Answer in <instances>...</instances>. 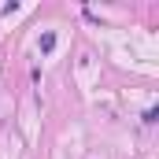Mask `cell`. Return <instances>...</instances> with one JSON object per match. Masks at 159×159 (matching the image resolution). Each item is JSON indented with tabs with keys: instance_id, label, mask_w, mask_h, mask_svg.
<instances>
[{
	"instance_id": "cell-1",
	"label": "cell",
	"mask_w": 159,
	"mask_h": 159,
	"mask_svg": "<svg viewBox=\"0 0 159 159\" xmlns=\"http://www.w3.org/2000/svg\"><path fill=\"white\" fill-rule=\"evenodd\" d=\"M52 48H56V34H52V30H48V34H41V52H44V56H48V52H52Z\"/></svg>"
}]
</instances>
